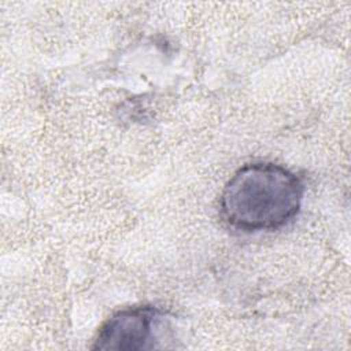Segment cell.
Masks as SVG:
<instances>
[{
  "instance_id": "cell-1",
  "label": "cell",
  "mask_w": 351,
  "mask_h": 351,
  "mask_svg": "<svg viewBox=\"0 0 351 351\" xmlns=\"http://www.w3.org/2000/svg\"><path fill=\"white\" fill-rule=\"evenodd\" d=\"M304 182L274 162H252L237 169L219 195V215L244 233L276 230L300 211Z\"/></svg>"
},
{
  "instance_id": "cell-2",
  "label": "cell",
  "mask_w": 351,
  "mask_h": 351,
  "mask_svg": "<svg viewBox=\"0 0 351 351\" xmlns=\"http://www.w3.org/2000/svg\"><path fill=\"white\" fill-rule=\"evenodd\" d=\"M162 311L149 304L115 311L99 328L92 350H149L156 340Z\"/></svg>"
}]
</instances>
